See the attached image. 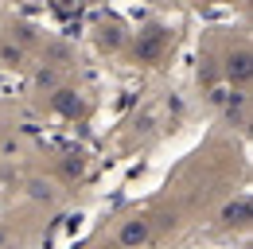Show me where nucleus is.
<instances>
[{
  "label": "nucleus",
  "instance_id": "1",
  "mask_svg": "<svg viewBox=\"0 0 253 249\" xmlns=\"http://www.w3.org/2000/svg\"><path fill=\"white\" fill-rule=\"evenodd\" d=\"M156 242V222L148 214H128L113 230V246L117 249H148Z\"/></svg>",
  "mask_w": 253,
  "mask_h": 249
},
{
  "label": "nucleus",
  "instance_id": "2",
  "mask_svg": "<svg viewBox=\"0 0 253 249\" xmlns=\"http://www.w3.org/2000/svg\"><path fill=\"white\" fill-rule=\"evenodd\" d=\"M222 230H246L250 226V195H238L222 207Z\"/></svg>",
  "mask_w": 253,
  "mask_h": 249
},
{
  "label": "nucleus",
  "instance_id": "3",
  "mask_svg": "<svg viewBox=\"0 0 253 249\" xmlns=\"http://www.w3.org/2000/svg\"><path fill=\"white\" fill-rule=\"evenodd\" d=\"M0 249H16V242H12V230L0 222Z\"/></svg>",
  "mask_w": 253,
  "mask_h": 249
},
{
  "label": "nucleus",
  "instance_id": "4",
  "mask_svg": "<svg viewBox=\"0 0 253 249\" xmlns=\"http://www.w3.org/2000/svg\"><path fill=\"white\" fill-rule=\"evenodd\" d=\"M32 195H35V199H47V203L55 199V195H51V187H47V183H32Z\"/></svg>",
  "mask_w": 253,
  "mask_h": 249
},
{
  "label": "nucleus",
  "instance_id": "5",
  "mask_svg": "<svg viewBox=\"0 0 253 249\" xmlns=\"http://www.w3.org/2000/svg\"><path fill=\"white\" fill-rule=\"evenodd\" d=\"M105 249H117V246H105Z\"/></svg>",
  "mask_w": 253,
  "mask_h": 249
}]
</instances>
